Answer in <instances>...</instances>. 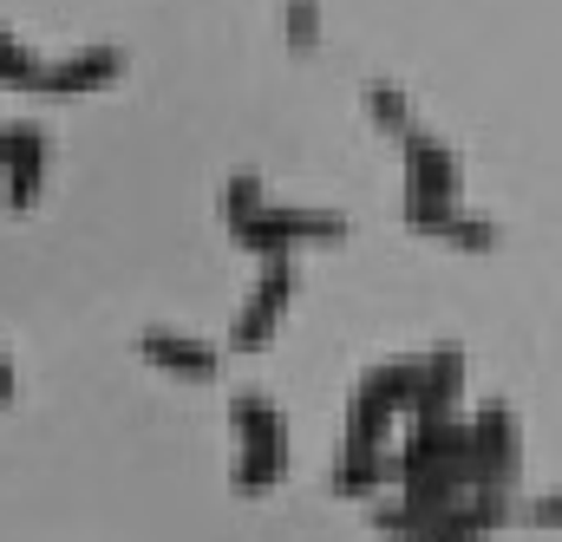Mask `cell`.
Segmentation results:
<instances>
[{
	"instance_id": "6da1fadb",
	"label": "cell",
	"mask_w": 562,
	"mask_h": 542,
	"mask_svg": "<svg viewBox=\"0 0 562 542\" xmlns=\"http://www.w3.org/2000/svg\"><path fill=\"white\" fill-rule=\"evenodd\" d=\"M229 425H236V490L262 497L288 477V418L269 393H236L229 399Z\"/></svg>"
},
{
	"instance_id": "7a4b0ae2",
	"label": "cell",
	"mask_w": 562,
	"mask_h": 542,
	"mask_svg": "<svg viewBox=\"0 0 562 542\" xmlns=\"http://www.w3.org/2000/svg\"><path fill=\"white\" fill-rule=\"evenodd\" d=\"M236 236V249H249V256H288V249H301V242H340L347 236V216L340 210H294V203H262L249 223H236L229 229Z\"/></svg>"
},
{
	"instance_id": "3957f363",
	"label": "cell",
	"mask_w": 562,
	"mask_h": 542,
	"mask_svg": "<svg viewBox=\"0 0 562 542\" xmlns=\"http://www.w3.org/2000/svg\"><path fill=\"white\" fill-rule=\"evenodd\" d=\"M451 196H458V157L431 132H413L406 137V223L431 236L451 216Z\"/></svg>"
},
{
	"instance_id": "277c9868",
	"label": "cell",
	"mask_w": 562,
	"mask_h": 542,
	"mask_svg": "<svg viewBox=\"0 0 562 542\" xmlns=\"http://www.w3.org/2000/svg\"><path fill=\"white\" fill-rule=\"evenodd\" d=\"M288 301H294V256H269V262H262V274H256V287H249V301L236 307L229 347H236V353H262V347L276 340Z\"/></svg>"
},
{
	"instance_id": "5b68a950",
	"label": "cell",
	"mask_w": 562,
	"mask_h": 542,
	"mask_svg": "<svg viewBox=\"0 0 562 542\" xmlns=\"http://www.w3.org/2000/svg\"><path fill=\"white\" fill-rule=\"evenodd\" d=\"M13 132V157H7V210L13 216H26V210H40V196H46V132L33 125V118H13L7 125Z\"/></svg>"
},
{
	"instance_id": "8992f818",
	"label": "cell",
	"mask_w": 562,
	"mask_h": 542,
	"mask_svg": "<svg viewBox=\"0 0 562 542\" xmlns=\"http://www.w3.org/2000/svg\"><path fill=\"white\" fill-rule=\"evenodd\" d=\"M138 360L164 366V373H177V380H196V386H210V380L223 373V353H216V347H203L196 334H170V327L138 334Z\"/></svg>"
},
{
	"instance_id": "52a82bcc",
	"label": "cell",
	"mask_w": 562,
	"mask_h": 542,
	"mask_svg": "<svg viewBox=\"0 0 562 542\" xmlns=\"http://www.w3.org/2000/svg\"><path fill=\"white\" fill-rule=\"evenodd\" d=\"M125 79V53L119 46H79L72 59L46 66V92L53 99H86V92H105Z\"/></svg>"
},
{
	"instance_id": "ba28073f",
	"label": "cell",
	"mask_w": 562,
	"mask_h": 542,
	"mask_svg": "<svg viewBox=\"0 0 562 542\" xmlns=\"http://www.w3.org/2000/svg\"><path fill=\"white\" fill-rule=\"evenodd\" d=\"M393 477H400V458L340 444V464H334V490H340V497H373V490H386Z\"/></svg>"
},
{
	"instance_id": "9c48e42d",
	"label": "cell",
	"mask_w": 562,
	"mask_h": 542,
	"mask_svg": "<svg viewBox=\"0 0 562 542\" xmlns=\"http://www.w3.org/2000/svg\"><path fill=\"white\" fill-rule=\"evenodd\" d=\"M367 112H373V125H380L386 137H413L419 132V125H413V99H406L393 79H373V86H367Z\"/></svg>"
},
{
	"instance_id": "30bf717a",
	"label": "cell",
	"mask_w": 562,
	"mask_h": 542,
	"mask_svg": "<svg viewBox=\"0 0 562 542\" xmlns=\"http://www.w3.org/2000/svg\"><path fill=\"white\" fill-rule=\"evenodd\" d=\"M0 86H13V92H46V59H33L13 33H0Z\"/></svg>"
},
{
	"instance_id": "8fae6325",
	"label": "cell",
	"mask_w": 562,
	"mask_h": 542,
	"mask_svg": "<svg viewBox=\"0 0 562 542\" xmlns=\"http://www.w3.org/2000/svg\"><path fill=\"white\" fill-rule=\"evenodd\" d=\"M262 203H269V190H262V177H256V170H236V177L223 183V223H229V229H236V223H249Z\"/></svg>"
},
{
	"instance_id": "7c38bea8",
	"label": "cell",
	"mask_w": 562,
	"mask_h": 542,
	"mask_svg": "<svg viewBox=\"0 0 562 542\" xmlns=\"http://www.w3.org/2000/svg\"><path fill=\"white\" fill-rule=\"evenodd\" d=\"M281 33H288V53H314L321 46V0H288L281 7Z\"/></svg>"
},
{
	"instance_id": "4fadbf2b",
	"label": "cell",
	"mask_w": 562,
	"mask_h": 542,
	"mask_svg": "<svg viewBox=\"0 0 562 542\" xmlns=\"http://www.w3.org/2000/svg\"><path fill=\"white\" fill-rule=\"evenodd\" d=\"M13 399H20V380H13V360L0 353V411L13 406Z\"/></svg>"
},
{
	"instance_id": "5bb4252c",
	"label": "cell",
	"mask_w": 562,
	"mask_h": 542,
	"mask_svg": "<svg viewBox=\"0 0 562 542\" xmlns=\"http://www.w3.org/2000/svg\"><path fill=\"white\" fill-rule=\"evenodd\" d=\"M7 157H13V132H0V183H7Z\"/></svg>"
}]
</instances>
